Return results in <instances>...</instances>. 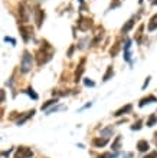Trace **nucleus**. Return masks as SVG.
Here are the masks:
<instances>
[{"instance_id":"1","label":"nucleus","mask_w":157,"mask_h":158,"mask_svg":"<svg viewBox=\"0 0 157 158\" xmlns=\"http://www.w3.org/2000/svg\"><path fill=\"white\" fill-rule=\"evenodd\" d=\"M52 53H54L52 48H50L48 43H45V46L38 52V65H43V63H46L48 61H50Z\"/></svg>"},{"instance_id":"2","label":"nucleus","mask_w":157,"mask_h":158,"mask_svg":"<svg viewBox=\"0 0 157 158\" xmlns=\"http://www.w3.org/2000/svg\"><path fill=\"white\" fill-rule=\"evenodd\" d=\"M32 62H33L32 55L27 52V50H25V52H23V56H22V62H20V68H22L23 73H27V72L32 69Z\"/></svg>"},{"instance_id":"3","label":"nucleus","mask_w":157,"mask_h":158,"mask_svg":"<svg viewBox=\"0 0 157 158\" xmlns=\"http://www.w3.org/2000/svg\"><path fill=\"white\" fill-rule=\"evenodd\" d=\"M92 26V20H91L90 18H85V16H81L79 18V20H78V29L79 30H88L90 27Z\"/></svg>"},{"instance_id":"4","label":"nucleus","mask_w":157,"mask_h":158,"mask_svg":"<svg viewBox=\"0 0 157 158\" xmlns=\"http://www.w3.org/2000/svg\"><path fill=\"white\" fill-rule=\"evenodd\" d=\"M32 155H33V152H32L29 148H26V147H20V148L18 149V154H16V157L14 158H30Z\"/></svg>"},{"instance_id":"5","label":"nucleus","mask_w":157,"mask_h":158,"mask_svg":"<svg viewBox=\"0 0 157 158\" xmlns=\"http://www.w3.org/2000/svg\"><path fill=\"white\" fill-rule=\"evenodd\" d=\"M19 29H20V33H22L23 36V40H29V38L32 36V33H33V30H32L30 26H26V25H22V26H19Z\"/></svg>"},{"instance_id":"6","label":"nucleus","mask_w":157,"mask_h":158,"mask_svg":"<svg viewBox=\"0 0 157 158\" xmlns=\"http://www.w3.org/2000/svg\"><path fill=\"white\" fill-rule=\"evenodd\" d=\"M19 16H20V22L22 23H26L29 20V12L23 5L19 6Z\"/></svg>"},{"instance_id":"7","label":"nucleus","mask_w":157,"mask_h":158,"mask_svg":"<svg viewBox=\"0 0 157 158\" xmlns=\"http://www.w3.org/2000/svg\"><path fill=\"white\" fill-rule=\"evenodd\" d=\"M35 20H36L38 27H41L42 26V22H43V10H41L39 7L35 10Z\"/></svg>"},{"instance_id":"8","label":"nucleus","mask_w":157,"mask_h":158,"mask_svg":"<svg viewBox=\"0 0 157 158\" xmlns=\"http://www.w3.org/2000/svg\"><path fill=\"white\" fill-rule=\"evenodd\" d=\"M148 148H150V145H148V142L146 140H141L137 142V149L140 152H146V151H148Z\"/></svg>"},{"instance_id":"9","label":"nucleus","mask_w":157,"mask_h":158,"mask_svg":"<svg viewBox=\"0 0 157 158\" xmlns=\"http://www.w3.org/2000/svg\"><path fill=\"white\" fill-rule=\"evenodd\" d=\"M147 29H148V32H153V30H156L157 29V14H154V16L150 19Z\"/></svg>"},{"instance_id":"10","label":"nucleus","mask_w":157,"mask_h":158,"mask_svg":"<svg viewBox=\"0 0 157 158\" xmlns=\"http://www.w3.org/2000/svg\"><path fill=\"white\" fill-rule=\"evenodd\" d=\"M134 20H135V18H131L130 20H128V22H127L126 25L123 26V29H121L123 33H127V32H130V30H131V27L134 26Z\"/></svg>"},{"instance_id":"11","label":"nucleus","mask_w":157,"mask_h":158,"mask_svg":"<svg viewBox=\"0 0 157 158\" xmlns=\"http://www.w3.org/2000/svg\"><path fill=\"white\" fill-rule=\"evenodd\" d=\"M84 63H85V59H82L81 63H79V66H78V69H76V73H75V81H76V82L79 81L82 72H84Z\"/></svg>"},{"instance_id":"12","label":"nucleus","mask_w":157,"mask_h":158,"mask_svg":"<svg viewBox=\"0 0 157 158\" xmlns=\"http://www.w3.org/2000/svg\"><path fill=\"white\" fill-rule=\"evenodd\" d=\"M131 109H133V106H131V105H126V106H123L121 109H118V111H117V112H115L114 115H115V117H121V115L127 114V112H130Z\"/></svg>"},{"instance_id":"13","label":"nucleus","mask_w":157,"mask_h":158,"mask_svg":"<svg viewBox=\"0 0 157 158\" xmlns=\"http://www.w3.org/2000/svg\"><path fill=\"white\" fill-rule=\"evenodd\" d=\"M156 101H157V98L154 97V95H150V97H147V98H143V99L140 101L139 105H140V106H144L146 104H150V102H156Z\"/></svg>"},{"instance_id":"14","label":"nucleus","mask_w":157,"mask_h":158,"mask_svg":"<svg viewBox=\"0 0 157 158\" xmlns=\"http://www.w3.org/2000/svg\"><path fill=\"white\" fill-rule=\"evenodd\" d=\"M107 142H108V138H103V140H101V138H95L92 144H94V147H98V148H99V147L107 145Z\"/></svg>"},{"instance_id":"15","label":"nucleus","mask_w":157,"mask_h":158,"mask_svg":"<svg viewBox=\"0 0 157 158\" xmlns=\"http://www.w3.org/2000/svg\"><path fill=\"white\" fill-rule=\"evenodd\" d=\"M112 132H114V128H112V127H107V128H104V129H101V136L108 138L110 135H112Z\"/></svg>"},{"instance_id":"16","label":"nucleus","mask_w":157,"mask_h":158,"mask_svg":"<svg viewBox=\"0 0 157 158\" xmlns=\"http://www.w3.org/2000/svg\"><path fill=\"white\" fill-rule=\"evenodd\" d=\"M120 144H121V136H115V140H114V142H112L111 148L114 149V151H118V148H120Z\"/></svg>"},{"instance_id":"17","label":"nucleus","mask_w":157,"mask_h":158,"mask_svg":"<svg viewBox=\"0 0 157 158\" xmlns=\"http://www.w3.org/2000/svg\"><path fill=\"white\" fill-rule=\"evenodd\" d=\"M33 114H35V109H32L30 112H27V114L25 115L23 118H20V119H19V121H18V124H19V125H22V124L25 122V121H27V119L30 118V117H33Z\"/></svg>"},{"instance_id":"18","label":"nucleus","mask_w":157,"mask_h":158,"mask_svg":"<svg viewBox=\"0 0 157 158\" xmlns=\"http://www.w3.org/2000/svg\"><path fill=\"white\" fill-rule=\"evenodd\" d=\"M156 121H157V117H156L154 114H153L151 117L148 118V121H147V127H153V125L156 124Z\"/></svg>"},{"instance_id":"19","label":"nucleus","mask_w":157,"mask_h":158,"mask_svg":"<svg viewBox=\"0 0 157 158\" xmlns=\"http://www.w3.org/2000/svg\"><path fill=\"white\" fill-rule=\"evenodd\" d=\"M118 50H120V43H115L114 45V48H111V50H110L111 56H115L117 53H118Z\"/></svg>"},{"instance_id":"20","label":"nucleus","mask_w":157,"mask_h":158,"mask_svg":"<svg viewBox=\"0 0 157 158\" xmlns=\"http://www.w3.org/2000/svg\"><path fill=\"white\" fill-rule=\"evenodd\" d=\"M112 73H114V72H112V68H111V66H108V69H107V72H105V75H104L103 79H104V81H108Z\"/></svg>"},{"instance_id":"21","label":"nucleus","mask_w":157,"mask_h":158,"mask_svg":"<svg viewBox=\"0 0 157 158\" xmlns=\"http://www.w3.org/2000/svg\"><path fill=\"white\" fill-rule=\"evenodd\" d=\"M56 102H58V99H50V101H48V102H46V104H43V105H42V109H46L48 106H50V105H55Z\"/></svg>"},{"instance_id":"22","label":"nucleus","mask_w":157,"mask_h":158,"mask_svg":"<svg viewBox=\"0 0 157 158\" xmlns=\"http://www.w3.org/2000/svg\"><path fill=\"white\" fill-rule=\"evenodd\" d=\"M117 154H112V152H107V154H101L99 158H115Z\"/></svg>"},{"instance_id":"23","label":"nucleus","mask_w":157,"mask_h":158,"mask_svg":"<svg viewBox=\"0 0 157 158\" xmlns=\"http://www.w3.org/2000/svg\"><path fill=\"white\" fill-rule=\"evenodd\" d=\"M25 92H26V93H27V95H29V97H30V98H33V99H38V95H36V93L33 92V89H30V88H29V89H27V91H25Z\"/></svg>"},{"instance_id":"24","label":"nucleus","mask_w":157,"mask_h":158,"mask_svg":"<svg viewBox=\"0 0 157 158\" xmlns=\"http://www.w3.org/2000/svg\"><path fill=\"white\" fill-rule=\"evenodd\" d=\"M143 25H141V26H140V29H139V32H137V42H141V35H143V33H141V32H143Z\"/></svg>"},{"instance_id":"25","label":"nucleus","mask_w":157,"mask_h":158,"mask_svg":"<svg viewBox=\"0 0 157 158\" xmlns=\"http://www.w3.org/2000/svg\"><path fill=\"white\" fill-rule=\"evenodd\" d=\"M5 42H10L12 45H16V40H14L13 38H9V36H6L5 38Z\"/></svg>"},{"instance_id":"26","label":"nucleus","mask_w":157,"mask_h":158,"mask_svg":"<svg viewBox=\"0 0 157 158\" xmlns=\"http://www.w3.org/2000/svg\"><path fill=\"white\" fill-rule=\"evenodd\" d=\"M144 158H157V151H154V152H150L148 155H146Z\"/></svg>"},{"instance_id":"27","label":"nucleus","mask_w":157,"mask_h":158,"mask_svg":"<svg viewBox=\"0 0 157 158\" xmlns=\"http://www.w3.org/2000/svg\"><path fill=\"white\" fill-rule=\"evenodd\" d=\"M84 84L87 85V86H94V82H92V81H90V79H85V81H84Z\"/></svg>"},{"instance_id":"28","label":"nucleus","mask_w":157,"mask_h":158,"mask_svg":"<svg viewBox=\"0 0 157 158\" xmlns=\"http://www.w3.org/2000/svg\"><path fill=\"white\" fill-rule=\"evenodd\" d=\"M140 128H141V121H139V122H137V125H133V127H131V129H140Z\"/></svg>"},{"instance_id":"29","label":"nucleus","mask_w":157,"mask_h":158,"mask_svg":"<svg viewBox=\"0 0 157 158\" xmlns=\"http://www.w3.org/2000/svg\"><path fill=\"white\" fill-rule=\"evenodd\" d=\"M10 154H12V149H9V151H3V152H2V155H3V157H9Z\"/></svg>"},{"instance_id":"30","label":"nucleus","mask_w":157,"mask_h":158,"mask_svg":"<svg viewBox=\"0 0 157 158\" xmlns=\"http://www.w3.org/2000/svg\"><path fill=\"white\" fill-rule=\"evenodd\" d=\"M59 108H61V106H55V108H52V109H49V111H48V115H49V114H52V112H55V111H58Z\"/></svg>"},{"instance_id":"31","label":"nucleus","mask_w":157,"mask_h":158,"mask_svg":"<svg viewBox=\"0 0 157 158\" xmlns=\"http://www.w3.org/2000/svg\"><path fill=\"white\" fill-rule=\"evenodd\" d=\"M150 79H151V78H150V76H147V79H146V82H144V85H143V89H146V86H147L148 82H150Z\"/></svg>"},{"instance_id":"32","label":"nucleus","mask_w":157,"mask_h":158,"mask_svg":"<svg viewBox=\"0 0 157 158\" xmlns=\"http://www.w3.org/2000/svg\"><path fill=\"white\" fill-rule=\"evenodd\" d=\"M151 3L153 5H157V0H151Z\"/></svg>"},{"instance_id":"33","label":"nucleus","mask_w":157,"mask_h":158,"mask_svg":"<svg viewBox=\"0 0 157 158\" xmlns=\"http://www.w3.org/2000/svg\"><path fill=\"white\" fill-rule=\"evenodd\" d=\"M139 2H140V3H143V0H139Z\"/></svg>"},{"instance_id":"34","label":"nucleus","mask_w":157,"mask_h":158,"mask_svg":"<svg viewBox=\"0 0 157 158\" xmlns=\"http://www.w3.org/2000/svg\"><path fill=\"white\" fill-rule=\"evenodd\" d=\"M156 136H157V134H156ZM156 145H157V141H156Z\"/></svg>"},{"instance_id":"35","label":"nucleus","mask_w":157,"mask_h":158,"mask_svg":"<svg viewBox=\"0 0 157 158\" xmlns=\"http://www.w3.org/2000/svg\"><path fill=\"white\" fill-rule=\"evenodd\" d=\"M79 2H81V3H82V0H79Z\"/></svg>"}]
</instances>
